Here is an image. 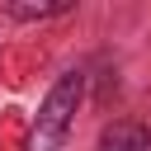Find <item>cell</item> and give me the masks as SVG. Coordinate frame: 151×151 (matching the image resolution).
I'll return each mask as SVG.
<instances>
[{"instance_id":"6da1fadb","label":"cell","mask_w":151,"mask_h":151,"mask_svg":"<svg viewBox=\"0 0 151 151\" xmlns=\"http://www.w3.org/2000/svg\"><path fill=\"white\" fill-rule=\"evenodd\" d=\"M76 104H80V76L71 71V76H61L57 85H52V94H47V104L38 109V123H33V151H57L61 142H66V132H71V113H76Z\"/></svg>"},{"instance_id":"7a4b0ae2","label":"cell","mask_w":151,"mask_h":151,"mask_svg":"<svg viewBox=\"0 0 151 151\" xmlns=\"http://www.w3.org/2000/svg\"><path fill=\"white\" fill-rule=\"evenodd\" d=\"M99 151H151V132L142 123H113V127H104Z\"/></svg>"},{"instance_id":"3957f363","label":"cell","mask_w":151,"mask_h":151,"mask_svg":"<svg viewBox=\"0 0 151 151\" xmlns=\"http://www.w3.org/2000/svg\"><path fill=\"white\" fill-rule=\"evenodd\" d=\"M5 9H9L14 19H47V14H66L71 0H52V5H19V0H14V5H5Z\"/></svg>"}]
</instances>
